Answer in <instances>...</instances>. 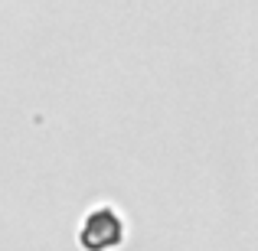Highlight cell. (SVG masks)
Here are the masks:
<instances>
[{
	"label": "cell",
	"mask_w": 258,
	"mask_h": 251,
	"mask_svg": "<svg viewBox=\"0 0 258 251\" xmlns=\"http://www.w3.org/2000/svg\"><path fill=\"white\" fill-rule=\"evenodd\" d=\"M127 235V225L111 206H101V209H92L85 215L82 228H79V245L85 251H114L124 241Z\"/></svg>",
	"instance_id": "6da1fadb"
}]
</instances>
